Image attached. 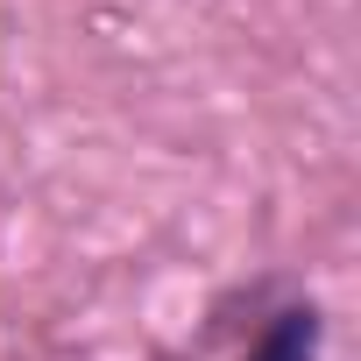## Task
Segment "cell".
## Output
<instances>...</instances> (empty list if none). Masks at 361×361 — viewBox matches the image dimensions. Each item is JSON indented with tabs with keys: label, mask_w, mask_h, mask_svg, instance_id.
<instances>
[{
	"label": "cell",
	"mask_w": 361,
	"mask_h": 361,
	"mask_svg": "<svg viewBox=\"0 0 361 361\" xmlns=\"http://www.w3.org/2000/svg\"><path fill=\"white\" fill-rule=\"evenodd\" d=\"M312 340H319V312L305 298H290L283 312H269V326H262L248 361H312Z\"/></svg>",
	"instance_id": "cell-1"
}]
</instances>
